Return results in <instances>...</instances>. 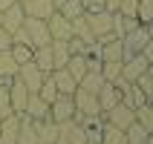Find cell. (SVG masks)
<instances>
[{"instance_id": "cell-17", "label": "cell", "mask_w": 153, "mask_h": 144, "mask_svg": "<svg viewBox=\"0 0 153 144\" xmlns=\"http://www.w3.org/2000/svg\"><path fill=\"white\" fill-rule=\"evenodd\" d=\"M95 98H98V107H101V112H104V110H110V107H116V104L121 101V92L110 84V81H104V86L95 92Z\"/></svg>"}, {"instance_id": "cell-38", "label": "cell", "mask_w": 153, "mask_h": 144, "mask_svg": "<svg viewBox=\"0 0 153 144\" xmlns=\"http://www.w3.org/2000/svg\"><path fill=\"white\" fill-rule=\"evenodd\" d=\"M12 3H17V0H0V12H3V9H9Z\"/></svg>"}, {"instance_id": "cell-9", "label": "cell", "mask_w": 153, "mask_h": 144, "mask_svg": "<svg viewBox=\"0 0 153 144\" xmlns=\"http://www.w3.org/2000/svg\"><path fill=\"white\" fill-rule=\"evenodd\" d=\"M46 29H49L52 41H69V38H72V23H69L64 15H58V12H52V15L46 17Z\"/></svg>"}, {"instance_id": "cell-35", "label": "cell", "mask_w": 153, "mask_h": 144, "mask_svg": "<svg viewBox=\"0 0 153 144\" xmlns=\"http://www.w3.org/2000/svg\"><path fill=\"white\" fill-rule=\"evenodd\" d=\"M84 61H87V72H101V58H87L84 55Z\"/></svg>"}, {"instance_id": "cell-2", "label": "cell", "mask_w": 153, "mask_h": 144, "mask_svg": "<svg viewBox=\"0 0 153 144\" xmlns=\"http://www.w3.org/2000/svg\"><path fill=\"white\" fill-rule=\"evenodd\" d=\"M72 104H75V121L87 118V115H101V107H98V98L93 92H87L81 86H75L72 92Z\"/></svg>"}, {"instance_id": "cell-43", "label": "cell", "mask_w": 153, "mask_h": 144, "mask_svg": "<svg viewBox=\"0 0 153 144\" xmlns=\"http://www.w3.org/2000/svg\"><path fill=\"white\" fill-rule=\"evenodd\" d=\"M121 144H124V141H121Z\"/></svg>"}, {"instance_id": "cell-13", "label": "cell", "mask_w": 153, "mask_h": 144, "mask_svg": "<svg viewBox=\"0 0 153 144\" xmlns=\"http://www.w3.org/2000/svg\"><path fill=\"white\" fill-rule=\"evenodd\" d=\"M23 17H26L23 6H20V3H12L9 9H3V23H0V26L12 35L15 29H20V26H23Z\"/></svg>"}, {"instance_id": "cell-19", "label": "cell", "mask_w": 153, "mask_h": 144, "mask_svg": "<svg viewBox=\"0 0 153 144\" xmlns=\"http://www.w3.org/2000/svg\"><path fill=\"white\" fill-rule=\"evenodd\" d=\"M49 49H52V69L67 66V61H69V46H67V41H52Z\"/></svg>"}, {"instance_id": "cell-27", "label": "cell", "mask_w": 153, "mask_h": 144, "mask_svg": "<svg viewBox=\"0 0 153 144\" xmlns=\"http://www.w3.org/2000/svg\"><path fill=\"white\" fill-rule=\"evenodd\" d=\"M121 141H124V130H119V127H113V124L104 121V127H101V144H121Z\"/></svg>"}, {"instance_id": "cell-22", "label": "cell", "mask_w": 153, "mask_h": 144, "mask_svg": "<svg viewBox=\"0 0 153 144\" xmlns=\"http://www.w3.org/2000/svg\"><path fill=\"white\" fill-rule=\"evenodd\" d=\"M64 69L75 78V84H78V81L87 75V61H84V55H69V61H67V66H64Z\"/></svg>"}, {"instance_id": "cell-18", "label": "cell", "mask_w": 153, "mask_h": 144, "mask_svg": "<svg viewBox=\"0 0 153 144\" xmlns=\"http://www.w3.org/2000/svg\"><path fill=\"white\" fill-rule=\"evenodd\" d=\"M32 61H35V66L41 69L43 75H49L52 72V49H49V43H46V46H35Z\"/></svg>"}, {"instance_id": "cell-34", "label": "cell", "mask_w": 153, "mask_h": 144, "mask_svg": "<svg viewBox=\"0 0 153 144\" xmlns=\"http://www.w3.org/2000/svg\"><path fill=\"white\" fill-rule=\"evenodd\" d=\"M130 98H133V104H136V107H142V104H150V98H147V95L142 92L136 84H130Z\"/></svg>"}, {"instance_id": "cell-10", "label": "cell", "mask_w": 153, "mask_h": 144, "mask_svg": "<svg viewBox=\"0 0 153 144\" xmlns=\"http://www.w3.org/2000/svg\"><path fill=\"white\" fill-rule=\"evenodd\" d=\"M23 115L32 121H46L49 118V104L43 101L38 92H29V98H26V107H23Z\"/></svg>"}, {"instance_id": "cell-12", "label": "cell", "mask_w": 153, "mask_h": 144, "mask_svg": "<svg viewBox=\"0 0 153 144\" xmlns=\"http://www.w3.org/2000/svg\"><path fill=\"white\" fill-rule=\"evenodd\" d=\"M17 133H20V115H17V112L0 118V144H15Z\"/></svg>"}, {"instance_id": "cell-30", "label": "cell", "mask_w": 153, "mask_h": 144, "mask_svg": "<svg viewBox=\"0 0 153 144\" xmlns=\"http://www.w3.org/2000/svg\"><path fill=\"white\" fill-rule=\"evenodd\" d=\"M9 52H12L15 64H26V61H32V55H35V49H32V46H26V43H12Z\"/></svg>"}, {"instance_id": "cell-15", "label": "cell", "mask_w": 153, "mask_h": 144, "mask_svg": "<svg viewBox=\"0 0 153 144\" xmlns=\"http://www.w3.org/2000/svg\"><path fill=\"white\" fill-rule=\"evenodd\" d=\"M35 133H38V144H55V138L61 136L58 124H55L52 118H46V121H35Z\"/></svg>"}, {"instance_id": "cell-4", "label": "cell", "mask_w": 153, "mask_h": 144, "mask_svg": "<svg viewBox=\"0 0 153 144\" xmlns=\"http://www.w3.org/2000/svg\"><path fill=\"white\" fill-rule=\"evenodd\" d=\"M23 29H26V35H29L32 49H35V46H46V43H52L49 29H46V20H41V17H23Z\"/></svg>"}, {"instance_id": "cell-6", "label": "cell", "mask_w": 153, "mask_h": 144, "mask_svg": "<svg viewBox=\"0 0 153 144\" xmlns=\"http://www.w3.org/2000/svg\"><path fill=\"white\" fill-rule=\"evenodd\" d=\"M101 118L107 121V124H113V127H119V130H127L133 121H136V115H133V110L130 107H124V104H116V107H110V110H104L101 112Z\"/></svg>"}, {"instance_id": "cell-33", "label": "cell", "mask_w": 153, "mask_h": 144, "mask_svg": "<svg viewBox=\"0 0 153 144\" xmlns=\"http://www.w3.org/2000/svg\"><path fill=\"white\" fill-rule=\"evenodd\" d=\"M133 84H136L139 89H142V92H145L147 98L153 101V75H150V72H142V75H139L136 81H133Z\"/></svg>"}, {"instance_id": "cell-3", "label": "cell", "mask_w": 153, "mask_h": 144, "mask_svg": "<svg viewBox=\"0 0 153 144\" xmlns=\"http://www.w3.org/2000/svg\"><path fill=\"white\" fill-rule=\"evenodd\" d=\"M142 72H150V58H147V55L136 52V55H130V58L121 61V78H124V81L133 84Z\"/></svg>"}, {"instance_id": "cell-25", "label": "cell", "mask_w": 153, "mask_h": 144, "mask_svg": "<svg viewBox=\"0 0 153 144\" xmlns=\"http://www.w3.org/2000/svg\"><path fill=\"white\" fill-rule=\"evenodd\" d=\"M78 86L95 95V92H98V89L104 86V78H101V72H87V75L81 78V81H78Z\"/></svg>"}, {"instance_id": "cell-42", "label": "cell", "mask_w": 153, "mask_h": 144, "mask_svg": "<svg viewBox=\"0 0 153 144\" xmlns=\"http://www.w3.org/2000/svg\"><path fill=\"white\" fill-rule=\"evenodd\" d=\"M17 3H23V0H17Z\"/></svg>"}, {"instance_id": "cell-32", "label": "cell", "mask_w": 153, "mask_h": 144, "mask_svg": "<svg viewBox=\"0 0 153 144\" xmlns=\"http://www.w3.org/2000/svg\"><path fill=\"white\" fill-rule=\"evenodd\" d=\"M121 75V61H101V78L104 81H116Z\"/></svg>"}, {"instance_id": "cell-20", "label": "cell", "mask_w": 153, "mask_h": 144, "mask_svg": "<svg viewBox=\"0 0 153 144\" xmlns=\"http://www.w3.org/2000/svg\"><path fill=\"white\" fill-rule=\"evenodd\" d=\"M72 23V38H78V41H84V43H93L95 41V35L90 32V26H87V20H84V15H78V17H72L69 20Z\"/></svg>"}, {"instance_id": "cell-7", "label": "cell", "mask_w": 153, "mask_h": 144, "mask_svg": "<svg viewBox=\"0 0 153 144\" xmlns=\"http://www.w3.org/2000/svg\"><path fill=\"white\" fill-rule=\"evenodd\" d=\"M49 118L55 121V124L75 118V104H72V95H58V98L49 104Z\"/></svg>"}, {"instance_id": "cell-41", "label": "cell", "mask_w": 153, "mask_h": 144, "mask_svg": "<svg viewBox=\"0 0 153 144\" xmlns=\"http://www.w3.org/2000/svg\"><path fill=\"white\" fill-rule=\"evenodd\" d=\"M87 144H95V141H87Z\"/></svg>"}, {"instance_id": "cell-23", "label": "cell", "mask_w": 153, "mask_h": 144, "mask_svg": "<svg viewBox=\"0 0 153 144\" xmlns=\"http://www.w3.org/2000/svg\"><path fill=\"white\" fill-rule=\"evenodd\" d=\"M147 138H150V133H147L142 124H136V121L124 130V144H145Z\"/></svg>"}, {"instance_id": "cell-14", "label": "cell", "mask_w": 153, "mask_h": 144, "mask_svg": "<svg viewBox=\"0 0 153 144\" xmlns=\"http://www.w3.org/2000/svg\"><path fill=\"white\" fill-rule=\"evenodd\" d=\"M26 12V17H41V20H46V17L55 12V6H52V0H23L20 3Z\"/></svg>"}, {"instance_id": "cell-26", "label": "cell", "mask_w": 153, "mask_h": 144, "mask_svg": "<svg viewBox=\"0 0 153 144\" xmlns=\"http://www.w3.org/2000/svg\"><path fill=\"white\" fill-rule=\"evenodd\" d=\"M136 20L142 26H150L153 23V0H139V3H136Z\"/></svg>"}, {"instance_id": "cell-31", "label": "cell", "mask_w": 153, "mask_h": 144, "mask_svg": "<svg viewBox=\"0 0 153 144\" xmlns=\"http://www.w3.org/2000/svg\"><path fill=\"white\" fill-rule=\"evenodd\" d=\"M9 81H12V78H9ZM9 81H3V78H0V118L12 115V101H9Z\"/></svg>"}, {"instance_id": "cell-28", "label": "cell", "mask_w": 153, "mask_h": 144, "mask_svg": "<svg viewBox=\"0 0 153 144\" xmlns=\"http://www.w3.org/2000/svg\"><path fill=\"white\" fill-rule=\"evenodd\" d=\"M58 15H64L67 20H72V17H78V15H84V6H81V0H64L61 3V9H55Z\"/></svg>"}, {"instance_id": "cell-1", "label": "cell", "mask_w": 153, "mask_h": 144, "mask_svg": "<svg viewBox=\"0 0 153 144\" xmlns=\"http://www.w3.org/2000/svg\"><path fill=\"white\" fill-rule=\"evenodd\" d=\"M153 43V35H150V26H142L139 23L136 29H130L124 38H121V46H124V58L136 55V52H145L147 46ZM121 58V61H124Z\"/></svg>"}, {"instance_id": "cell-8", "label": "cell", "mask_w": 153, "mask_h": 144, "mask_svg": "<svg viewBox=\"0 0 153 144\" xmlns=\"http://www.w3.org/2000/svg\"><path fill=\"white\" fill-rule=\"evenodd\" d=\"M17 78L26 84L29 92H38V86L43 84V78H46V75L35 66V61H26V64H17Z\"/></svg>"}, {"instance_id": "cell-16", "label": "cell", "mask_w": 153, "mask_h": 144, "mask_svg": "<svg viewBox=\"0 0 153 144\" xmlns=\"http://www.w3.org/2000/svg\"><path fill=\"white\" fill-rule=\"evenodd\" d=\"M49 75H52V81H55V86H58V95H72V92H75L78 84H75V78L69 75L64 66H61V69H52Z\"/></svg>"}, {"instance_id": "cell-29", "label": "cell", "mask_w": 153, "mask_h": 144, "mask_svg": "<svg viewBox=\"0 0 153 144\" xmlns=\"http://www.w3.org/2000/svg\"><path fill=\"white\" fill-rule=\"evenodd\" d=\"M38 95H41L46 104H52L55 98H58V86H55V81H52V75H46L43 78V84L38 86Z\"/></svg>"}, {"instance_id": "cell-11", "label": "cell", "mask_w": 153, "mask_h": 144, "mask_svg": "<svg viewBox=\"0 0 153 144\" xmlns=\"http://www.w3.org/2000/svg\"><path fill=\"white\" fill-rule=\"evenodd\" d=\"M26 98H29V89H26V84L20 81V78H12L9 81V101H12V112H23V107H26Z\"/></svg>"}, {"instance_id": "cell-37", "label": "cell", "mask_w": 153, "mask_h": 144, "mask_svg": "<svg viewBox=\"0 0 153 144\" xmlns=\"http://www.w3.org/2000/svg\"><path fill=\"white\" fill-rule=\"evenodd\" d=\"M101 9L110 12V15H116V12H119V0H101Z\"/></svg>"}, {"instance_id": "cell-39", "label": "cell", "mask_w": 153, "mask_h": 144, "mask_svg": "<svg viewBox=\"0 0 153 144\" xmlns=\"http://www.w3.org/2000/svg\"><path fill=\"white\" fill-rule=\"evenodd\" d=\"M61 3H64V0H52V6H55V9H61Z\"/></svg>"}, {"instance_id": "cell-40", "label": "cell", "mask_w": 153, "mask_h": 144, "mask_svg": "<svg viewBox=\"0 0 153 144\" xmlns=\"http://www.w3.org/2000/svg\"><path fill=\"white\" fill-rule=\"evenodd\" d=\"M145 144H153V141H150V138H147V141H145Z\"/></svg>"}, {"instance_id": "cell-24", "label": "cell", "mask_w": 153, "mask_h": 144, "mask_svg": "<svg viewBox=\"0 0 153 144\" xmlns=\"http://www.w3.org/2000/svg\"><path fill=\"white\" fill-rule=\"evenodd\" d=\"M133 115H136V124H142L147 133H153V107H150V104L136 107V110H133Z\"/></svg>"}, {"instance_id": "cell-21", "label": "cell", "mask_w": 153, "mask_h": 144, "mask_svg": "<svg viewBox=\"0 0 153 144\" xmlns=\"http://www.w3.org/2000/svg\"><path fill=\"white\" fill-rule=\"evenodd\" d=\"M15 75H17V64H15V58H12V52L0 49V78L9 81V78H15Z\"/></svg>"}, {"instance_id": "cell-36", "label": "cell", "mask_w": 153, "mask_h": 144, "mask_svg": "<svg viewBox=\"0 0 153 144\" xmlns=\"http://www.w3.org/2000/svg\"><path fill=\"white\" fill-rule=\"evenodd\" d=\"M9 46H12V35L0 26V49H9Z\"/></svg>"}, {"instance_id": "cell-5", "label": "cell", "mask_w": 153, "mask_h": 144, "mask_svg": "<svg viewBox=\"0 0 153 144\" xmlns=\"http://www.w3.org/2000/svg\"><path fill=\"white\" fill-rule=\"evenodd\" d=\"M84 20L90 26V32L95 38H101V35H113V15L110 12H104V9H95V12H84Z\"/></svg>"}]
</instances>
